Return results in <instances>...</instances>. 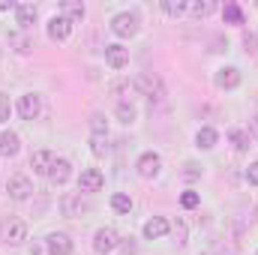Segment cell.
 Instances as JSON below:
<instances>
[{"label": "cell", "instance_id": "6", "mask_svg": "<svg viewBox=\"0 0 258 255\" xmlns=\"http://www.w3.org/2000/svg\"><path fill=\"white\" fill-rule=\"evenodd\" d=\"M135 171H138L144 180H153V177L162 171V159H159V153H153V150L141 153V156H138V162H135Z\"/></svg>", "mask_w": 258, "mask_h": 255}, {"label": "cell", "instance_id": "4", "mask_svg": "<svg viewBox=\"0 0 258 255\" xmlns=\"http://www.w3.org/2000/svg\"><path fill=\"white\" fill-rule=\"evenodd\" d=\"M120 246V234L111 228V225H105V228H99L96 234H93V249L99 255H108V252H114Z\"/></svg>", "mask_w": 258, "mask_h": 255}, {"label": "cell", "instance_id": "28", "mask_svg": "<svg viewBox=\"0 0 258 255\" xmlns=\"http://www.w3.org/2000/svg\"><path fill=\"white\" fill-rule=\"evenodd\" d=\"M162 12L165 15H183L186 12V3L183 0H162Z\"/></svg>", "mask_w": 258, "mask_h": 255}, {"label": "cell", "instance_id": "1", "mask_svg": "<svg viewBox=\"0 0 258 255\" xmlns=\"http://www.w3.org/2000/svg\"><path fill=\"white\" fill-rule=\"evenodd\" d=\"M135 90H138L141 96H147L150 102H159V99L165 96V84H162V78L153 75V72H141V75L135 78Z\"/></svg>", "mask_w": 258, "mask_h": 255}, {"label": "cell", "instance_id": "8", "mask_svg": "<svg viewBox=\"0 0 258 255\" xmlns=\"http://www.w3.org/2000/svg\"><path fill=\"white\" fill-rule=\"evenodd\" d=\"M102 186H105V177H102L99 168H84V171H81V177H78V192H81V195L99 192Z\"/></svg>", "mask_w": 258, "mask_h": 255}, {"label": "cell", "instance_id": "12", "mask_svg": "<svg viewBox=\"0 0 258 255\" xmlns=\"http://www.w3.org/2000/svg\"><path fill=\"white\" fill-rule=\"evenodd\" d=\"M69 33H72V21H69L66 15H54V18L48 21V39L63 42V39H69Z\"/></svg>", "mask_w": 258, "mask_h": 255}, {"label": "cell", "instance_id": "26", "mask_svg": "<svg viewBox=\"0 0 258 255\" xmlns=\"http://www.w3.org/2000/svg\"><path fill=\"white\" fill-rule=\"evenodd\" d=\"M111 207L117 210V213H132V198L129 195H123V192H117V195H111Z\"/></svg>", "mask_w": 258, "mask_h": 255}, {"label": "cell", "instance_id": "19", "mask_svg": "<svg viewBox=\"0 0 258 255\" xmlns=\"http://www.w3.org/2000/svg\"><path fill=\"white\" fill-rule=\"evenodd\" d=\"M90 153L96 159H105L111 153V144H108V132H93L90 135Z\"/></svg>", "mask_w": 258, "mask_h": 255}, {"label": "cell", "instance_id": "9", "mask_svg": "<svg viewBox=\"0 0 258 255\" xmlns=\"http://www.w3.org/2000/svg\"><path fill=\"white\" fill-rule=\"evenodd\" d=\"M45 252L48 255H72V237L66 231H51L45 237Z\"/></svg>", "mask_w": 258, "mask_h": 255}, {"label": "cell", "instance_id": "35", "mask_svg": "<svg viewBox=\"0 0 258 255\" xmlns=\"http://www.w3.org/2000/svg\"><path fill=\"white\" fill-rule=\"evenodd\" d=\"M243 42H246V51H255V36H246V39H243Z\"/></svg>", "mask_w": 258, "mask_h": 255}, {"label": "cell", "instance_id": "36", "mask_svg": "<svg viewBox=\"0 0 258 255\" xmlns=\"http://www.w3.org/2000/svg\"><path fill=\"white\" fill-rule=\"evenodd\" d=\"M27 255H45V249H42V246H36V243H33V246H30V252Z\"/></svg>", "mask_w": 258, "mask_h": 255}, {"label": "cell", "instance_id": "23", "mask_svg": "<svg viewBox=\"0 0 258 255\" xmlns=\"http://www.w3.org/2000/svg\"><path fill=\"white\" fill-rule=\"evenodd\" d=\"M228 141L234 144V150H237V153L249 150V132H246V129H228Z\"/></svg>", "mask_w": 258, "mask_h": 255}, {"label": "cell", "instance_id": "37", "mask_svg": "<svg viewBox=\"0 0 258 255\" xmlns=\"http://www.w3.org/2000/svg\"><path fill=\"white\" fill-rule=\"evenodd\" d=\"M0 9H15V3H12V0H9V3H6V0H0Z\"/></svg>", "mask_w": 258, "mask_h": 255}, {"label": "cell", "instance_id": "7", "mask_svg": "<svg viewBox=\"0 0 258 255\" xmlns=\"http://www.w3.org/2000/svg\"><path fill=\"white\" fill-rule=\"evenodd\" d=\"M15 108H18L21 120H36L39 111H42V99H39V93H21Z\"/></svg>", "mask_w": 258, "mask_h": 255}, {"label": "cell", "instance_id": "31", "mask_svg": "<svg viewBox=\"0 0 258 255\" xmlns=\"http://www.w3.org/2000/svg\"><path fill=\"white\" fill-rule=\"evenodd\" d=\"M90 129H93V132H108V123H105V117H102L99 111L90 117Z\"/></svg>", "mask_w": 258, "mask_h": 255}, {"label": "cell", "instance_id": "21", "mask_svg": "<svg viewBox=\"0 0 258 255\" xmlns=\"http://www.w3.org/2000/svg\"><path fill=\"white\" fill-rule=\"evenodd\" d=\"M216 141H219V135H216V129H210V126H201L198 135H195V144H198L201 150H210Z\"/></svg>", "mask_w": 258, "mask_h": 255}, {"label": "cell", "instance_id": "18", "mask_svg": "<svg viewBox=\"0 0 258 255\" xmlns=\"http://www.w3.org/2000/svg\"><path fill=\"white\" fill-rule=\"evenodd\" d=\"M69 174H72L69 159H54V165H51V171H48V180H51L54 186H63L66 180H69Z\"/></svg>", "mask_w": 258, "mask_h": 255}, {"label": "cell", "instance_id": "25", "mask_svg": "<svg viewBox=\"0 0 258 255\" xmlns=\"http://www.w3.org/2000/svg\"><path fill=\"white\" fill-rule=\"evenodd\" d=\"M222 18H225L228 24H243V12H240L237 3H225V6H222Z\"/></svg>", "mask_w": 258, "mask_h": 255}, {"label": "cell", "instance_id": "38", "mask_svg": "<svg viewBox=\"0 0 258 255\" xmlns=\"http://www.w3.org/2000/svg\"><path fill=\"white\" fill-rule=\"evenodd\" d=\"M252 132H255V138H258V117L252 120Z\"/></svg>", "mask_w": 258, "mask_h": 255}, {"label": "cell", "instance_id": "27", "mask_svg": "<svg viewBox=\"0 0 258 255\" xmlns=\"http://www.w3.org/2000/svg\"><path fill=\"white\" fill-rule=\"evenodd\" d=\"M9 45H15V51H18V54H27L33 42H30L24 33H12V36H9Z\"/></svg>", "mask_w": 258, "mask_h": 255}, {"label": "cell", "instance_id": "3", "mask_svg": "<svg viewBox=\"0 0 258 255\" xmlns=\"http://www.w3.org/2000/svg\"><path fill=\"white\" fill-rule=\"evenodd\" d=\"M111 33L120 36V39L135 36V33H138V15H135V12H117V15L111 18Z\"/></svg>", "mask_w": 258, "mask_h": 255}, {"label": "cell", "instance_id": "34", "mask_svg": "<svg viewBox=\"0 0 258 255\" xmlns=\"http://www.w3.org/2000/svg\"><path fill=\"white\" fill-rule=\"evenodd\" d=\"M183 174H186V177H201V168H198L195 162H186V165H183Z\"/></svg>", "mask_w": 258, "mask_h": 255}, {"label": "cell", "instance_id": "15", "mask_svg": "<svg viewBox=\"0 0 258 255\" xmlns=\"http://www.w3.org/2000/svg\"><path fill=\"white\" fill-rule=\"evenodd\" d=\"M237 84H240V69L237 66H222L216 72V87L219 90H234Z\"/></svg>", "mask_w": 258, "mask_h": 255}, {"label": "cell", "instance_id": "14", "mask_svg": "<svg viewBox=\"0 0 258 255\" xmlns=\"http://www.w3.org/2000/svg\"><path fill=\"white\" fill-rule=\"evenodd\" d=\"M54 153L51 150H36L33 156H30V168H33V174H42V177H48V171H51V165H54Z\"/></svg>", "mask_w": 258, "mask_h": 255}, {"label": "cell", "instance_id": "32", "mask_svg": "<svg viewBox=\"0 0 258 255\" xmlns=\"http://www.w3.org/2000/svg\"><path fill=\"white\" fill-rule=\"evenodd\" d=\"M198 201H201V198H198V192H183V195H180V204H183V207H198Z\"/></svg>", "mask_w": 258, "mask_h": 255}, {"label": "cell", "instance_id": "20", "mask_svg": "<svg viewBox=\"0 0 258 255\" xmlns=\"http://www.w3.org/2000/svg\"><path fill=\"white\" fill-rule=\"evenodd\" d=\"M60 15H66L72 24H75V21H84V3H78V0H63V3H60Z\"/></svg>", "mask_w": 258, "mask_h": 255}, {"label": "cell", "instance_id": "24", "mask_svg": "<svg viewBox=\"0 0 258 255\" xmlns=\"http://www.w3.org/2000/svg\"><path fill=\"white\" fill-rule=\"evenodd\" d=\"M114 114H117V120H120V123H135V117H138V111H135V105H132V102H126V99H123V102H117V108H114Z\"/></svg>", "mask_w": 258, "mask_h": 255}, {"label": "cell", "instance_id": "22", "mask_svg": "<svg viewBox=\"0 0 258 255\" xmlns=\"http://www.w3.org/2000/svg\"><path fill=\"white\" fill-rule=\"evenodd\" d=\"M186 9L192 12L195 18H207V15L216 12V3L213 0H195V3H186Z\"/></svg>", "mask_w": 258, "mask_h": 255}, {"label": "cell", "instance_id": "11", "mask_svg": "<svg viewBox=\"0 0 258 255\" xmlns=\"http://www.w3.org/2000/svg\"><path fill=\"white\" fill-rule=\"evenodd\" d=\"M168 231H171V222H168V219H162V216L147 219V222H144V228H141V234H144L147 240H159V237H165Z\"/></svg>", "mask_w": 258, "mask_h": 255}, {"label": "cell", "instance_id": "33", "mask_svg": "<svg viewBox=\"0 0 258 255\" xmlns=\"http://www.w3.org/2000/svg\"><path fill=\"white\" fill-rule=\"evenodd\" d=\"M246 180H249L252 186H258V162H252V165L246 168Z\"/></svg>", "mask_w": 258, "mask_h": 255}, {"label": "cell", "instance_id": "10", "mask_svg": "<svg viewBox=\"0 0 258 255\" xmlns=\"http://www.w3.org/2000/svg\"><path fill=\"white\" fill-rule=\"evenodd\" d=\"M60 210H63V216H81L90 210V204L81 198V192H69L60 198Z\"/></svg>", "mask_w": 258, "mask_h": 255}, {"label": "cell", "instance_id": "29", "mask_svg": "<svg viewBox=\"0 0 258 255\" xmlns=\"http://www.w3.org/2000/svg\"><path fill=\"white\" fill-rule=\"evenodd\" d=\"M171 231H174V237H177V246H183V243H186V222L177 219V222L171 225Z\"/></svg>", "mask_w": 258, "mask_h": 255}, {"label": "cell", "instance_id": "2", "mask_svg": "<svg viewBox=\"0 0 258 255\" xmlns=\"http://www.w3.org/2000/svg\"><path fill=\"white\" fill-rule=\"evenodd\" d=\"M0 240L3 243H24L27 240V222L24 219H18V216H6V219H0Z\"/></svg>", "mask_w": 258, "mask_h": 255}, {"label": "cell", "instance_id": "17", "mask_svg": "<svg viewBox=\"0 0 258 255\" xmlns=\"http://www.w3.org/2000/svg\"><path fill=\"white\" fill-rule=\"evenodd\" d=\"M18 150H21V138H18V132H12V129H6V132H0V156H18Z\"/></svg>", "mask_w": 258, "mask_h": 255}, {"label": "cell", "instance_id": "13", "mask_svg": "<svg viewBox=\"0 0 258 255\" xmlns=\"http://www.w3.org/2000/svg\"><path fill=\"white\" fill-rule=\"evenodd\" d=\"M36 18H39V9H36L33 3H18V6H15V21H18L21 30H30V27L36 24Z\"/></svg>", "mask_w": 258, "mask_h": 255}, {"label": "cell", "instance_id": "16", "mask_svg": "<svg viewBox=\"0 0 258 255\" xmlns=\"http://www.w3.org/2000/svg\"><path fill=\"white\" fill-rule=\"evenodd\" d=\"M105 60L111 69H123L129 63V48H123L120 42H114V45H105Z\"/></svg>", "mask_w": 258, "mask_h": 255}, {"label": "cell", "instance_id": "30", "mask_svg": "<svg viewBox=\"0 0 258 255\" xmlns=\"http://www.w3.org/2000/svg\"><path fill=\"white\" fill-rule=\"evenodd\" d=\"M9 111H12V105H9V96L0 90V123H6V120H9Z\"/></svg>", "mask_w": 258, "mask_h": 255}, {"label": "cell", "instance_id": "5", "mask_svg": "<svg viewBox=\"0 0 258 255\" xmlns=\"http://www.w3.org/2000/svg\"><path fill=\"white\" fill-rule=\"evenodd\" d=\"M6 195H9L12 201H27V198L33 195V180H30L27 174H12L9 183H6Z\"/></svg>", "mask_w": 258, "mask_h": 255}]
</instances>
